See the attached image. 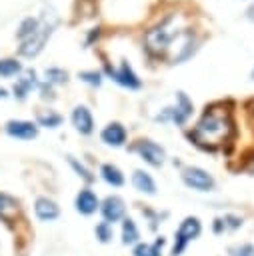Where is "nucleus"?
Segmentation results:
<instances>
[{"instance_id":"obj_26","label":"nucleus","mask_w":254,"mask_h":256,"mask_svg":"<svg viewBox=\"0 0 254 256\" xmlns=\"http://www.w3.org/2000/svg\"><path fill=\"white\" fill-rule=\"evenodd\" d=\"M230 256H254V246L252 244H236L228 248Z\"/></svg>"},{"instance_id":"obj_1","label":"nucleus","mask_w":254,"mask_h":256,"mask_svg":"<svg viewBox=\"0 0 254 256\" xmlns=\"http://www.w3.org/2000/svg\"><path fill=\"white\" fill-rule=\"evenodd\" d=\"M230 130H232V120H230L228 112L224 108H210L198 120V124L190 132V138L198 146L216 148L224 140H228Z\"/></svg>"},{"instance_id":"obj_2","label":"nucleus","mask_w":254,"mask_h":256,"mask_svg":"<svg viewBox=\"0 0 254 256\" xmlns=\"http://www.w3.org/2000/svg\"><path fill=\"white\" fill-rule=\"evenodd\" d=\"M174 22H176V18L170 16V18H166L162 24H158L156 28H152V30L146 32V46H148L150 52H154V54H164V52L170 48V44H172L176 38L182 36V30H180Z\"/></svg>"},{"instance_id":"obj_29","label":"nucleus","mask_w":254,"mask_h":256,"mask_svg":"<svg viewBox=\"0 0 254 256\" xmlns=\"http://www.w3.org/2000/svg\"><path fill=\"white\" fill-rule=\"evenodd\" d=\"M222 222H224V228H230V230H236V228L242 226V218L232 216V214H226V216L222 218Z\"/></svg>"},{"instance_id":"obj_6","label":"nucleus","mask_w":254,"mask_h":256,"mask_svg":"<svg viewBox=\"0 0 254 256\" xmlns=\"http://www.w3.org/2000/svg\"><path fill=\"white\" fill-rule=\"evenodd\" d=\"M100 214L104 218V222L108 224H114V222H120L126 218V204L120 196L112 194V196H106L102 202H100Z\"/></svg>"},{"instance_id":"obj_3","label":"nucleus","mask_w":254,"mask_h":256,"mask_svg":"<svg viewBox=\"0 0 254 256\" xmlns=\"http://www.w3.org/2000/svg\"><path fill=\"white\" fill-rule=\"evenodd\" d=\"M200 234H202L200 218H198V216H186V218L180 222L178 230H176L174 244H172V256H180V254L186 250L188 242L196 240Z\"/></svg>"},{"instance_id":"obj_21","label":"nucleus","mask_w":254,"mask_h":256,"mask_svg":"<svg viewBox=\"0 0 254 256\" xmlns=\"http://www.w3.org/2000/svg\"><path fill=\"white\" fill-rule=\"evenodd\" d=\"M36 124L44 128H58L62 124V116L56 114L54 110H42L36 114Z\"/></svg>"},{"instance_id":"obj_4","label":"nucleus","mask_w":254,"mask_h":256,"mask_svg":"<svg viewBox=\"0 0 254 256\" xmlns=\"http://www.w3.org/2000/svg\"><path fill=\"white\" fill-rule=\"evenodd\" d=\"M54 26H56V20H52L50 24H48V20H44V24H40V28L26 40V42H22V46H20V54L22 56H26V58H32V56H36V54H40V50L44 48V44H46V40L50 38V34H52V30H54Z\"/></svg>"},{"instance_id":"obj_9","label":"nucleus","mask_w":254,"mask_h":256,"mask_svg":"<svg viewBox=\"0 0 254 256\" xmlns=\"http://www.w3.org/2000/svg\"><path fill=\"white\" fill-rule=\"evenodd\" d=\"M192 114V102L186 98L184 92H178V104L174 108H166V112L162 116H158V120H166L170 118L172 122H176L178 126L184 124L188 120V116Z\"/></svg>"},{"instance_id":"obj_17","label":"nucleus","mask_w":254,"mask_h":256,"mask_svg":"<svg viewBox=\"0 0 254 256\" xmlns=\"http://www.w3.org/2000/svg\"><path fill=\"white\" fill-rule=\"evenodd\" d=\"M100 176H102V180H104L106 184H110V186H114V188H118V186L124 184V174H122V170H120L118 166H114V164H102Z\"/></svg>"},{"instance_id":"obj_19","label":"nucleus","mask_w":254,"mask_h":256,"mask_svg":"<svg viewBox=\"0 0 254 256\" xmlns=\"http://www.w3.org/2000/svg\"><path fill=\"white\" fill-rule=\"evenodd\" d=\"M38 28H40V20L28 16V18H24V20L20 22V26H18V30H16V38H18L20 42H26Z\"/></svg>"},{"instance_id":"obj_15","label":"nucleus","mask_w":254,"mask_h":256,"mask_svg":"<svg viewBox=\"0 0 254 256\" xmlns=\"http://www.w3.org/2000/svg\"><path fill=\"white\" fill-rule=\"evenodd\" d=\"M132 184H134V188H136L138 192H142V194H148V196H154V194H156V182H154V178H152L148 172H144V170H134V174H132Z\"/></svg>"},{"instance_id":"obj_28","label":"nucleus","mask_w":254,"mask_h":256,"mask_svg":"<svg viewBox=\"0 0 254 256\" xmlns=\"http://www.w3.org/2000/svg\"><path fill=\"white\" fill-rule=\"evenodd\" d=\"M78 76H80L84 82L92 84V86H100V84H102V74L96 72V70H86V72H80Z\"/></svg>"},{"instance_id":"obj_27","label":"nucleus","mask_w":254,"mask_h":256,"mask_svg":"<svg viewBox=\"0 0 254 256\" xmlns=\"http://www.w3.org/2000/svg\"><path fill=\"white\" fill-rule=\"evenodd\" d=\"M46 78H48V82H58V84H62V82L68 80V74H66L64 70H60V68H48V70H46Z\"/></svg>"},{"instance_id":"obj_25","label":"nucleus","mask_w":254,"mask_h":256,"mask_svg":"<svg viewBox=\"0 0 254 256\" xmlns=\"http://www.w3.org/2000/svg\"><path fill=\"white\" fill-rule=\"evenodd\" d=\"M66 158H68V164H70V166L74 168V172H76V174H78L80 178H84L86 182H92V180H94V176L90 174V170H88V168H86L84 164H80V162H78V160H76L74 156H66Z\"/></svg>"},{"instance_id":"obj_5","label":"nucleus","mask_w":254,"mask_h":256,"mask_svg":"<svg viewBox=\"0 0 254 256\" xmlns=\"http://www.w3.org/2000/svg\"><path fill=\"white\" fill-rule=\"evenodd\" d=\"M182 180L188 188L192 190H198V192H210L214 190L216 182L212 178L210 172H206L204 168H198V166H188L182 170Z\"/></svg>"},{"instance_id":"obj_10","label":"nucleus","mask_w":254,"mask_h":256,"mask_svg":"<svg viewBox=\"0 0 254 256\" xmlns=\"http://www.w3.org/2000/svg\"><path fill=\"white\" fill-rule=\"evenodd\" d=\"M74 208L82 216H92L96 210H100V200L90 188H82L74 198Z\"/></svg>"},{"instance_id":"obj_14","label":"nucleus","mask_w":254,"mask_h":256,"mask_svg":"<svg viewBox=\"0 0 254 256\" xmlns=\"http://www.w3.org/2000/svg\"><path fill=\"white\" fill-rule=\"evenodd\" d=\"M100 140L108 146H114V148H120L124 146L126 142V128L120 124V122H110L104 126V130L100 132Z\"/></svg>"},{"instance_id":"obj_22","label":"nucleus","mask_w":254,"mask_h":256,"mask_svg":"<svg viewBox=\"0 0 254 256\" xmlns=\"http://www.w3.org/2000/svg\"><path fill=\"white\" fill-rule=\"evenodd\" d=\"M18 214V200L0 192V216L2 218H12Z\"/></svg>"},{"instance_id":"obj_16","label":"nucleus","mask_w":254,"mask_h":256,"mask_svg":"<svg viewBox=\"0 0 254 256\" xmlns=\"http://www.w3.org/2000/svg\"><path fill=\"white\" fill-rule=\"evenodd\" d=\"M162 246H164V238L160 236L154 242H138L132 254L134 256H162Z\"/></svg>"},{"instance_id":"obj_12","label":"nucleus","mask_w":254,"mask_h":256,"mask_svg":"<svg viewBox=\"0 0 254 256\" xmlns=\"http://www.w3.org/2000/svg\"><path fill=\"white\" fill-rule=\"evenodd\" d=\"M70 120H72V126H74L80 134L88 136V134L94 132V118H92V112H90L86 106H76V108L72 110Z\"/></svg>"},{"instance_id":"obj_20","label":"nucleus","mask_w":254,"mask_h":256,"mask_svg":"<svg viewBox=\"0 0 254 256\" xmlns=\"http://www.w3.org/2000/svg\"><path fill=\"white\" fill-rule=\"evenodd\" d=\"M32 86H36V74H34V70H30L26 78H20V80L14 84V96H16L18 100H24Z\"/></svg>"},{"instance_id":"obj_8","label":"nucleus","mask_w":254,"mask_h":256,"mask_svg":"<svg viewBox=\"0 0 254 256\" xmlns=\"http://www.w3.org/2000/svg\"><path fill=\"white\" fill-rule=\"evenodd\" d=\"M136 152L150 166H162L166 162V150L160 144L152 142V140H140L138 146H136Z\"/></svg>"},{"instance_id":"obj_30","label":"nucleus","mask_w":254,"mask_h":256,"mask_svg":"<svg viewBox=\"0 0 254 256\" xmlns=\"http://www.w3.org/2000/svg\"><path fill=\"white\" fill-rule=\"evenodd\" d=\"M246 14H248V18H250V20L254 22V4H252V6L248 8V12H246Z\"/></svg>"},{"instance_id":"obj_24","label":"nucleus","mask_w":254,"mask_h":256,"mask_svg":"<svg viewBox=\"0 0 254 256\" xmlns=\"http://www.w3.org/2000/svg\"><path fill=\"white\" fill-rule=\"evenodd\" d=\"M94 234H96L98 242H102V244L110 242V240H112V236H114L112 224H108V222H100V224H96V228H94Z\"/></svg>"},{"instance_id":"obj_13","label":"nucleus","mask_w":254,"mask_h":256,"mask_svg":"<svg viewBox=\"0 0 254 256\" xmlns=\"http://www.w3.org/2000/svg\"><path fill=\"white\" fill-rule=\"evenodd\" d=\"M34 214H36V218L42 220V222H52V220H56V218L60 216V208H58V204H56L52 198L40 196V198H36V202H34Z\"/></svg>"},{"instance_id":"obj_23","label":"nucleus","mask_w":254,"mask_h":256,"mask_svg":"<svg viewBox=\"0 0 254 256\" xmlns=\"http://www.w3.org/2000/svg\"><path fill=\"white\" fill-rule=\"evenodd\" d=\"M22 72V64L16 58H2L0 60V76L2 78H10Z\"/></svg>"},{"instance_id":"obj_31","label":"nucleus","mask_w":254,"mask_h":256,"mask_svg":"<svg viewBox=\"0 0 254 256\" xmlns=\"http://www.w3.org/2000/svg\"><path fill=\"white\" fill-rule=\"evenodd\" d=\"M6 96H8V92L4 88H0V98H6Z\"/></svg>"},{"instance_id":"obj_18","label":"nucleus","mask_w":254,"mask_h":256,"mask_svg":"<svg viewBox=\"0 0 254 256\" xmlns=\"http://www.w3.org/2000/svg\"><path fill=\"white\" fill-rule=\"evenodd\" d=\"M140 242V232H138V226L132 218H124L122 220V244L124 246H136Z\"/></svg>"},{"instance_id":"obj_7","label":"nucleus","mask_w":254,"mask_h":256,"mask_svg":"<svg viewBox=\"0 0 254 256\" xmlns=\"http://www.w3.org/2000/svg\"><path fill=\"white\" fill-rule=\"evenodd\" d=\"M4 130L10 138L16 140H34L38 136V124L30 120H8Z\"/></svg>"},{"instance_id":"obj_11","label":"nucleus","mask_w":254,"mask_h":256,"mask_svg":"<svg viewBox=\"0 0 254 256\" xmlns=\"http://www.w3.org/2000/svg\"><path fill=\"white\" fill-rule=\"evenodd\" d=\"M108 74L112 76V80H114V82H118L120 86H124V88H128V90H138V88L142 86L140 78L134 74V70L130 68V64H128V62H122L118 70H112V68H110V70H108Z\"/></svg>"}]
</instances>
